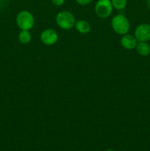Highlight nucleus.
<instances>
[{"label": "nucleus", "instance_id": "5", "mask_svg": "<svg viewBox=\"0 0 150 151\" xmlns=\"http://www.w3.org/2000/svg\"><path fill=\"white\" fill-rule=\"evenodd\" d=\"M58 34L53 29H46L41 32L40 40L46 46H52L58 41Z\"/></svg>", "mask_w": 150, "mask_h": 151}, {"label": "nucleus", "instance_id": "14", "mask_svg": "<svg viewBox=\"0 0 150 151\" xmlns=\"http://www.w3.org/2000/svg\"><path fill=\"white\" fill-rule=\"evenodd\" d=\"M146 6L149 9H150V0H146Z\"/></svg>", "mask_w": 150, "mask_h": 151}, {"label": "nucleus", "instance_id": "8", "mask_svg": "<svg viewBox=\"0 0 150 151\" xmlns=\"http://www.w3.org/2000/svg\"><path fill=\"white\" fill-rule=\"evenodd\" d=\"M74 27L76 30L80 34H88L91 29L90 23L88 21L85 20V19H80V20L76 21Z\"/></svg>", "mask_w": 150, "mask_h": 151}, {"label": "nucleus", "instance_id": "3", "mask_svg": "<svg viewBox=\"0 0 150 151\" xmlns=\"http://www.w3.org/2000/svg\"><path fill=\"white\" fill-rule=\"evenodd\" d=\"M35 17L28 10H21L16 16V23L21 30H30L35 26Z\"/></svg>", "mask_w": 150, "mask_h": 151}, {"label": "nucleus", "instance_id": "7", "mask_svg": "<svg viewBox=\"0 0 150 151\" xmlns=\"http://www.w3.org/2000/svg\"><path fill=\"white\" fill-rule=\"evenodd\" d=\"M120 44L121 47L125 50H132L133 49H135L137 44H138V41L135 35L126 33L125 35H121V38L120 39Z\"/></svg>", "mask_w": 150, "mask_h": 151}, {"label": "nucleus", "instance_id": "16", "mask_svg": "<svg viewBox=\"0 0 150 151\" xmlns=\"http://www.w3.org/2000/svg\"><path fill=\"white\" fill-rule=\"evenodd\" d=\"M149 83H150V79H149Z\"/></svg>", "mask_w": 150, "mask_h": 151}, {"label": "nucleus", "instance_id": "4", "mask_svg": "<svg viewBox=\"0 0 150 151\" xmlns=\"http://www.w3.org/2000/svg\"><path fill=\"white\" fill-rule=\"evenodd\" d=\"M113 7L111 0H98L95 4L94 10L98 17L101 19H107L110 17L113 13Z\"/></svg>", "mask_w": 150, "mask_h": 151}, {"label": "nucleus", "instance_id": "6", "mask_svg": "<svg viewBox=\"0 0 150 151\" xmlns=\"http://www.w3.org/2000/svg\"><path fill=\"white\" fill-rule=\"evenodd\" d=\"M134 35L138 41L147 42L150 41V24H141L135 29Z\"/></svg>", "mask_w": 150, "mask_h": 151}, {"label": "nucleus", "instance_id": "10", "mask_svg": "<svg viewBox=\"0 0 150 151\" xmlns=\"http://www.w3.org/2000/svg\"><path fill=\"white\" fill-rule=\"evenodd\" d=\"M19 41L22 44H27L32 40V34L29 30H24L21 29L18 35Z\"/></svg>", "mask_w": 150, "mask_h": 151}, {"label": "nucleus", "instance_id": "12", "mask_svg": "<svg viewBox=\"0 0 150 151\" xmlns=\"http://www.w3.org/2000/svg\"><path fill=\"white\" fill-rule=\"evenodd\" d=\"M75 1H76V3L79 4V5L85 6L89 4L90 3H91V1H92L93 0H75Z\"/></svg>", "mask_w": 150, "mask_h": 151}, {"label": "nucleus", "instance_id": "11", "mask_svg": "<svg viewBox=\"0 0 150 151\" xmlns=\"http://www.w3.org/2000/svg\"><path fill=\"white\" fill-rule=\"evenodd\" d=\"M111 3L113 8L121 10L126 7L127 0H111Z\"/></svg>", "mask_w": 150, "mask_h": 151}, {"label": "nucleus", "instance_id": "1", "mask_svg": "<svg viewBox=\"0 0 150 151\" xmlns=\"http://www.w3.org/2000/svg\"><path fill=\"white\" fill-rule=\"evenodd\" d=\"M55 22L57 26L64 30H69L74 27L75 16L69 10H61L55 16Z\"/></svg>", "mask_w": 150, "mask_h": 151}, {"label": "nucleus", "instance_id": "2", "mask_svg": "<svg viewBox=\"0 0 150 151\" xmlns=\"http://www.w3.org/2000/svg\"><path fill=\"white\" fill-rule=\"evenodd\" d=\"M111 27L116 34L123 35L129 32L130 24L124 15L118 14L112 18Z\"/></svg>", "mask_w": 150, "mask_h": 151}, {"label": "nucleus", "instance_id": "13", "mask_svg": "<svg viewBox=\"0 0 150 151\" xmlns=\"http://www.w3.org/2000/svg\"><path fill=\"white\" fill-rule=\"evenodd\" d=\"M51 1L54 6L60 7V6H62L63 4H64L65 0H51Z\"/></svg>", "mask_w": 150, "mask_h": 151}, {"label": "nucleus", "instance_id": "15", "mask_svg": "<svg viewBox=\"0 0 150 151\" xmlns=\"http://www.w3.org/2000/svg\"><path fill=\"white\" fill-rule=\"evenodd\" d=\"M106 151H115V150H113V149H108V150H107Z\"/></svg>", "mask_w": 150, "mask_h": 151}, {"label": "nucleus", "instance_id": "9", "mask_svg": "<svg viewBox=\"0 0 150 151\" xmlns=\"http://www.w3.org/2000/svg\"><path fill=\"white\" fill-rule=\"evenodd\" d=\"M135 49L137 52L142 56H147L150 54V46L147 42L138 41Z\"/></svg>", "mask_w": 150, "mask_h": 151}]
</instances>
